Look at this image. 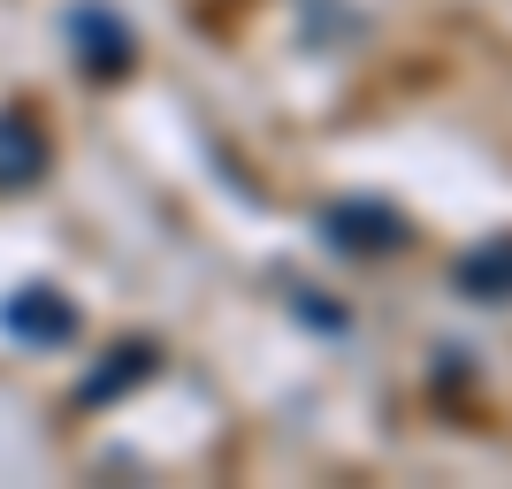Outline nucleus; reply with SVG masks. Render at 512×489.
<instances>
[{
    "mask_svg": "<svg viewBox=\"0 0 512 489\" xmlns=\"http://www.w3.org/2000/svg\"><path fill=\"white\" fill-rule=\"evenodd\" d=\"M321 237H329V253L383 260L406 245V214L383 207V199H337V207H321Z\"/></svg>",
    "mask_w": 512,
    "mask_h": 489,
    "instance_id": "f257e3e1",
    "label": "nucleus"
},
{
    "mask_svg": "<svg viewBox=\"0 0 512 489\" xmlns=\"http://www.w3.org/2000/svg\"><path fill=\"white\" fill-rule=\"evenodd\" d=\"M69 39H77V62H85V77H123V69L138 62L130 23L115 16V8H100V0H85V8L69 16Z\"/></svg>",
    "mask_w": 512,
    "mask_h": 489,
    "instance_id": "f03ea898",
    "label": "nucleus"
},
{
    "mask_svg": "<svg viewBox=\"0 0 512 489\" xmlns=\"http://www.w3.org/2000/svg\"><path fill=\"white\" fill-rule=\"evenodd\" d=\"M0 321H8V337H23V344H69L77 337V306H69L54 283H23V291L0 306Z\"/></svg>",
    "mask_w": 512,
    "mask_h": 489,
    "instance_id": "7ed1b4c3",
    "label": "nucleus"
},
{
    "mask_svg": "<svg viewBox=\"0 0 512 489\" xmlns=\"http://www.w3.org/2000/svg\"><path fill=\"white\" fill-rule=\"evenodd\" d=\"M46 176V130L23 107H0V192H23Z\"/></svg>",
    "mask_w": 512,
    "mask_h": 489,
    "instance_id": "20e7f679",
    "label": "nucleus"
},
{
    "mask_svg": "<svg viewBox=\"0 0 512 489\" xmlns=\"http://www.w3.org/2000/svg\"><path fill=\"white\" fill-rule=\"evenodd\" d=\"M451 283L474 298V306H505L512 298V237H482L474 253L451 260Z\"/></svg>",
    "mask_w": 512,
    "mask_h": 489,
    "instance_id": "39448f33",
    "label": "nucleus"
},
{
    "mask_svg": "<svg viewBox=\"0 0 512 489\" xmlns=\"http://www.w3.org/2000/svg\"><path fill=\"white\" fill-rule=\"evenodd\" d=\"M153 367H161V352H153L146 337H123V344H115V352L85 375V390H77V398H85V405H107V398H123L130 383H146Z\"/></svg>",
    "mask_w": 512,
    "mask_h": 489,
    "instance_id": "423d86ee",
    "label": "nucleus"
}]
</instances>
